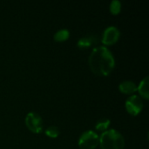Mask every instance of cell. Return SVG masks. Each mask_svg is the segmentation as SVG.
I'll use <instances>...</instances> for the list:
<instances>
[{
    "instance_id": "6da1fadb",
    "label": "cell",
    "mask_w": 149,
    "mask_h": 149,
    "mask_svg": "<svg viewBox=\"0 0 149 149\" xmlns=\"http://www.w3.org/2000/svg\"><path fill=\"white\" fill-rule=\"evenodd\" d=\"M89 66L95 74L107 76L114 68L115 59L109 49L103 45L98 46L93 49L89 56Z\"/></svg>"
},
{
    "instance_id": "7a4b0ae2",
    "label": "cell",
    "mask_w": 149,
    "mask_h": 149,
    "mask_svg": "<svg viewBox=\"0 0 149 149\" xmlns=\"http://www.w3.org/2000/svg\"><path fill=\"white\" fill-rule=\"evenodd\" d=\"M101 149H123L125 140L123 135L115 129L104 131L100 137Z\"/></svg>"
},
{
    "instance_id": "3957f363",
    "label": "cell",
    "mask_w": 149,
    "mask_h": 149,
    "mask_svg": "<svg viewBox=\"0 0 149 149\" xmlns=\"http://www.w3.org/2000/svg\"><path fill=\"white\" fill-rule=\"evenodd\" d=\"M100 143V136L93 130L84 132L79 139V147L81 149H94Z\"/></svg>"
},
{
    "instance_id": "277c9868",
    "label": "cell",
    "mask_w": 149,
    "mask_h": 149,
    "mask_svg": "<svg viewBox=\"0 0 149 149\" xmlns=\"http://www.w3.org/2000/svg\"><path fill=\"white\" fill-rule=\"evenodd\" d=\"M25 124L27 127L35 134H39L43 130V120L38 113L30 112L25 117Z\"/></svg>"
},
{
    "instance_id": "5b68a950",
    "label": "cell",
    "mask_w": 149,
    "mask_h": 149,
    "mask_svg": "<svg viewBox=\"0 0 149 149\" xmlns=\"http://www.w3.org/2000/svg\"><path fill=\"white\" fill-rule=\"evenodd\" d=\"M125 107H126L127 111L131 115L136 116L142 110V108H143V102H142V100H141V98L140 96H138L136 94H134V95L130 96L127 100Z\"/></svg>"
},
{
    "instance_id": "8992f818",
    "label": "cell",
    "mask_w": 149,
    "mask_h": 149,
    "mask_svg": "<svg viewBox=\"0 0 149 149\" xmlns=\"http://www.w3.org/2000/svg\"><path fill=\"white\" fill-rule=\"evenodd\" d=\"M120 35V30L116 26H109L104 31L101 42L106 45H113L118 41Z\"/></svg>"
},
{
    "instance_id": "52a82bcc",
    "label": "cell",
    "mask_w": 149,
    "mask_h": 149,
    "mask_svg": "<svg viewBox=\"0 0 149 149\" xmlns=\"http://www.w3.org/2000/svg\"><path fill=\"white\" fill-rule=\"evenodd\" d=\"M98 41H99V38L96 35H89V36H86L79 39L77 45L81 49H85V48H88L96 45Z\"/></svg>"
},
{
    "instance_id": "ba28073f",
    "label": "cell",
    "mask_w": 149,
    "mask_h": 149,
    "mask_svg": "<svg viewBox=\"0 0 149 149\" xmlns=\"http://www.w3.org/2000/svg\"><path fill=\"white\" fill-rule=\"evenodd\" d=\"M119 90L126 94H131L137 91V86L131 80H125L119 85Z\"/></svg>"
},
{
    "instance_id": "9c48e42d",
    "label": "cell",
    "mask_w": 149,
    "mask_h": 149,
    "mask_svg": "<svg viewBox=\"0 0 149 149\" xmlns=\"http://www.w3.org/2000/svg\"><path fill=\"white\" fill-rule=\"evenodd\" d=\"M137 91L139 92V93L141 94L142 98H144L145 100L148 99V76L145 77L140 82L139 86H137Z\"/></svg>"
},
{
    "instance_id": "30bf717a",
    "label": "cell",
    "mask_w": 149,
    "mask_h": 149,
    "mask_svg": "<svg viewBox=\"0 0 149 149\" xmlns=\"http://www.w3.org/2000/svg\"><path fill=\"white\" fill-rule=\"evenodd\" d=\"M70 31L67 29H60L58 30L53 36L54 39L58 42H63L69 38Z\"/></svg>"
},
{
    "instance_id": "8fae6325",
    "label": "cell",
    "mask_w": 149,
    "mask_h": 149,
    "mask_svg": "<svg viewBox=\"0 0 149 149\" xmlns=\"http://www.w3.org/2000/svg\"><path fill=\"white\" fill-rule=\"evenodd\" d=\"M110 123H111V121L109 119H107V118L101 119L96 123L95 128L98 131H107L108 127L110 126Z\"/></svg>"
},
{
    "instance_id": "7c38bea8",
    "label": "cell",
    "mask_w": 149,
    "mask_h": 149,
    "mask_svg": "<svg viewBox=\"0 0 149 149\" xmlns=\"http://www.w3.org/2000/svg\"><path fill=\"white\" fill-rule=\"evenodd\" d=\"M121 10V3L119 0H113L111 2L110 4V11L113 14V15H117L118 13H120Z\"/></svg>"
},
{
    "instance_id": "4fadbf2b",
    "label": "cell",
    "mask_w": 149,
    "mask_h": 149,
    "mask_svg": "<svg viewBox=\"0 0 149 149\" xmlns=\"http://www.w3.org/2000/svg\"><path fill=\"white\" fill-rule=\"evenodd\" d=\"M45 134L51 138H56L59 135V129L55 126H51L46 128Z\"/></svg>"
}]
</instances>
